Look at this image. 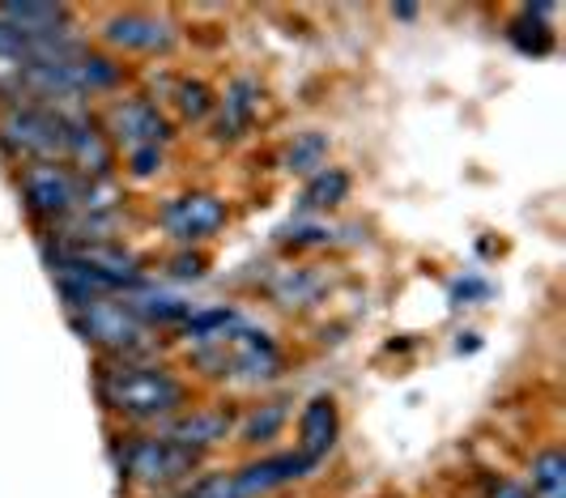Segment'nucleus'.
Here are the masks:
<instances>
[{
    "mask_svg": "<svg viewBox=\"0 0 566 498\" xmlns=\"http://www.w3.org/2000/svg\"><path fill=\"white\" fill-rule=\"evenodd\" d=\"M98 396L112 414L128 417V422H154V417H170L184 409L188 392L184 384L163 371V366H137V362H124V366H107L103 380H98Z\"/></svg>",
    "mask_w": 566,
    "mask_h": 498,
    "instance_id": "1",
    "label": "nucleus"
},
{
    "mask_svg": "<svg viewBox=\"0 0 566 498\" xmlns=\"http://www.w3.org/2000/svg\"><path fill=\"white\" fill-rule=\"evenodd\" d=\"M315 465L303 460L298 452H285V456H269V460H255L239 473H213V477H200L197 486L188 490V498H260L282 490L290 481H298L303 473H312Z\"/></svg>",
    "mask_w": 566,
    "mask_h": 498,
    "instance_id": "2",
    "label": "nucleus"
},
{
    "mask_svg": "<svg viewBox=\"0 0 566 498\" xmlns=\"http://www.w3.org/2000/svg\"><path fill=\"white\" fill-rule=\"evenodd\" d=\"M0 145L13 158L34 163H60L64 158V115L48 107H9L0 115Z\"/></svg>",
    "mask_w": 566,
    "mask_h": 498,
    "instance_id": "3",
    "label": "nucleus"
},
{
    "mask_svg": "<svg viewBox=\"0 0 566 498\" xmlns=\"http://www.w3.org/2000/svg\"><path fill=\"white\" fill-rule=\"evenodd\" d=\"M119 465H124V473H128L133 481H142L149 490H167V486L188 481V477L200 469V456L188 452V447H179V443L154 435V439L128 443V447L119 452Z\"/></svg>",
    "mask_w": 566,
    "mask_h": 498,
    "instance_id": "4",
    "label": "nucleus"
},
{
    "mask_svg": "<svg viewBox=\"0 0 566 498\" xmlns=\"http://www.w3.org/2000/svg\"><path fill=\"white\" fill-rule=\"evenodd\" d=\"M209 345H213V350H200V362L218 366L213 375L239 371V375H248V380H269V375H277V366H282L273 341H269L264 332H252V329L222 332V336H213Z\"/></svg>",
    "mask_w": 566,
    "mask_h": 498,
    "instance_id": "5",
    "label": "nucleus"
},
{
    "mask_svg": "<svg viewBox=\"0 0 566 498\" xmlns=\"http://www.w3.org/2000/svg\"><path fill=\"white\" fill-rule=\"evenodd\" d=\"M77 329H82L85 341L103 345V350H115V354H128V350H142L145 345V324L137 315L133 303H107V299H90L77 311Z\"/></svg>",
    "mask_w": 566,
    "mask_h": 498,
    "instance_id": "6",
    "label": "nucleus"
},
{
    "mask_svg": "<svg viewBox=\"0 0 566 498\" xmlns=\"http://www.w3.org/2000/svg\"><path fill=\"white\" fill-rule=\"evenodd\" d=\"M22 196L39 218H69L77 209V179L73 170L60 163H34L22 170Z\"/></svg>",
    "mask_w": 566,
    "mask_h": 498,
    "instance_id": "7",
    "label": "nucleus"
},
{
    "mask_svg": "<svg viewBox=\"0 0 566 498\" xmlns=\"http://www.w3.org/2000/svg\"><path fill=\"white\" fill-rule=\"evenodd\" d=\"M112 133H115V141L128 149V158H133V154H149V149H163V141L170 137L167 120L158 115L154 103H145V98H124V103H115Z\"/></svg>",
    "mask_w": 566,
    "mask_h": 498,
    "instance_id": "8",
    "label": "nucleus"
},
{
    "mask_svg": "<svg viewBox=\"0 0 566 498\" xmlns=\"http://www.w3.org/2000/svg\"><path fill=\"white\" fill-rule=\"evenodd\" d=\"M222 221H227V205L209 193L175 196L167 209H163V226H167V235L184 239V243H192V239H209L213 230H222Z\"/></svg>",
    "mask_w": 566,
    "mask_h": 498,
    "instance_id": "9",
    "label": "nucleus"
},
{
    "mask_svg": "<svg viewBox=\"0 0 566 498\" xmlns=\"http://www.w3.org/2000/svg\"><path fill=\"white\" fill-rule=\"evenodd\" d=\"M64 158L77 166L82 175L103 179V175L112 170V145L98 133L94 120H85V115H64Z\"/></svg>",
    "mask_w": 566,
    "mask_h": 498,
    "instance_id": "10",
    "label": "nucleus"
},
{
    "mask_svg": "<svg viewBox=\"0 0 566 498\" xmlns=\"http://www.w3.org/2000/svg\"><path fill=\"white\" fill-rule=\"evenodd\" d=\"M0 22L27 43H52L64 39L69 27V9L64 4H0Z\"/></svg>",
    "mask_w": 566,
    "mask_h": 498,
    "instance_id": "11",
    "label": "nucleus"
},
{
    "mask_svg": "<svg viewBox=\"0 0 566 498\" xmlns=\"http://www.w3.org/2000/svg\"><path fill=\"white\" fill-rule=\"evenodd\" d=\"M107 43L124 52H167L175 43V30L167 18H154V13H119L107 22Z\"/></svg>",
    "mask_w": 566,
    "mask_h": 498,
    "instance_id": "12",
    "label": "nucleus"
},
{
    "mask_svg": "<svg viewBox=\"0 0 566 498\" xmlns=\"http://www.w3.org/2000/svg\"><path fill=\"white\" fill-rule=\"evenodd\" d=\"M230 426H234V414H230V409H192V414L170 417V426L163 439L179 443V447H188V452H197L200 456L205 447H213V443L227 439Z\"/></svg>",
    "mask_w": 566,
    "mask_h": 498,
    "instance_id": "13",
    "label": "nucleus"
},
{
    "mask_svg": "<svg viewBox=\"0 0 566 498\" xmlns=\"http://www.w3.org/2000/svg\"><path fill=\"white\" fill-rule=\"evenodd\" d=\"M333 443H337V405L328 396H315L298 417V456L319 465V456H328Z\"/></svg>",
    "mask_w": 566,
    "mask_h": 498,
    "instance_id": "14",
    "label": "nucleus"
},
{
    "mask_svg": "<svg viewBox=\"0 0 566 498\" xmlns=\"http://www.w3.org/2000/svg\"><path fill=\"white\" fill-rule=\"evenodd\" d=\"M255 111H260V85L252 77L230 82L227 98H222V115H218V137L222 141L243 137V128L255 120Z\"/></svg>",
    "mask_w": 566,
    "mask_h": 498,
    "instance_id": "15",
    "label": "nucleus"
},
{
    "mask_svg": "<svg viewBox=\"0 0 566 498\" xmlns=\"http://www.w3.org/2000/svg\"><path fill=\"white\" fill-rule=\"evenodd\" d=\"M533 498H566V456L563 447H545L541 456H533Z\"/></svg>",
    "mask_w": 566,
    "mask_h": 498,
    "instance_id": "16",
    "label": "nucleus"
},
{
    "mask_svg": "<svg viewBox=\"0 0 566 498\" xmlns=\"http://www.w3.org/2000/svg\"><path fill=\"white\" fill-rule=\"evenodd\" d=\"M324 158H328V141L319 137V133H303V137L290 145L285 166H290V170H303V175H319V170H324Z\"/></svg>",
    "mask_w": 566,
    "mask_h": 498,
    "instance_id": "17",
    "label": "nucleus"
},
{
    "mask_svg": "<svg viewBox=\"0 0 566 498\" xmlns=\"http://www.w3.org/2000/svg\"><path fill=\"white\" fill-rule=\"evenodd\" d=\"M345 193H349V179L340 170H319L307 184V193H303V205L307 209H333L337 200H345Z\"/></svg>",
    "mask_w": 566,
    "mask_h": 498,
    "instance_id": "18",
    "label": "nucleus"
},
{
    "mask_svg": "<svg viewBox=\"0 0 566 498\" xmlns=\"http://www.w3.org/2000/svg\"><path fill=\"white\" fill-rule=\"evenodd\" d=\"M282 422H285V405H282V401H273V405H264L260 414H252V422L243 426V439H248V443L269 439V435H273Z\"/></svg>",
    "mask_w": 566,
    "mask_h": 498,
    "instance_id": "19",
    "label": "nucleus"
},
{
    "mask_svg": "<svg viewBox=\"0 0 566 498\" xmlns=\"http://www.w3.org/2000/svg\"><path fill=\"white\" fill-rule=\"evenodd\" d=\"M209 107H213V98H209V85H205V82H184V85H179V111H184L188 120L209 115Z\"/></svg>",
    "mask_w": 566,
    "mask_h": 498,
    "instance_id": "20",
    "label": "nucleus"
},
{
    "mask_svg": "<svg viewBox=\"0 0 566 498\" xmlns=\"http://www.w3.org/2000/svg\"><path fill=\"white\" fill-rule=\"evenodd\" d=\"M485 498H533V490H528V486H520V481H507V477H499V481H490Z\"/></svg>",
    "mask_w": 566,
    "mask_h": 498,
    "instance_id": "21",
    "label": "nucleus"
}]
</instances>
